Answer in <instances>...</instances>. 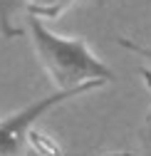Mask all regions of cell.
Masks as SVG:
<instances>
[{
    "label": "cell",
    "mask_w": 151,
    "mask_h": 156,
    "mask_svg": "<svg viewBox=\"0 0 151 156\" xmlns=\"http://www.w3.org/2000/svg\"><path fill=\"white\" fill-rule=\"evenodd\" d=\"M27 149L35 154V156H65V149L62 144L54 139L52 134L47 131H40V129H32L27 134Z\"/></svg>",
    "instance_id": "4"
},
{
    "label": "cell",
    "mask_w": 151,
    "mask_h": 156,
    "mask_svg": "<svg viewBox=\"0 0 151 156\" xmlns=\"http://www.w3.org/2000/svg\"><path fill=\"white\" fill-rule=\"evenodd\" d=\"M92 89H99V84H84L77 89H57L50 97H42V99L3 116L0 119V156H23V151L27 146V134L37 126V122L47 112H52L54 107H60L69 99H77V97H82Z\"/></svg>",
    "instance_id": "2"
},
{
    "label": "cell",
    "mask_w": 151,
    "mask_h": 156,
    "mask_svg": "<svg viewBox=\"0 0 151 156\" xmlns=\"http://www.w3.org/2000/svg\"><path fill=\"white\" fill-rule=\"evenodd\" d=\"M25 5V0H0V35L5 40H15L25 30L17 25V12Z\"/></svg>",
    "instance_id": "3"
},
{
    "label": "cell",
    "mask_w": 151,
    "mask_h": 156,
    "mask_svg": "<svg viewBox=\"0 0 151 156\" xmlns=\"http://www.w3.org/2000/svg\"><path fill=\"white\" fill-rule=\"evenodd\" d=\"M27 32L40 60V67L52 80L54 89H77L84 84H109L114 72L89 50L79 37H65L45 25L42 17L27 12Z\"/></svg>",
    "instance_id": "1"
},
{
    "label": "cell",
    "mask_w": 151,
    "mask_h": 156,
    "mask_svg": "<svg viewBox=\"0 0 151 156\" xmlns=\"http://www.w3.org/2000/svg\"><path fill=\"white\" fill-rule=\"evenodd\" d=\"M74 0H25V8L30 15H37L42 20H54L60 17Z\"/></svg>",
    "instance_id": "5"
}]
</instances>
